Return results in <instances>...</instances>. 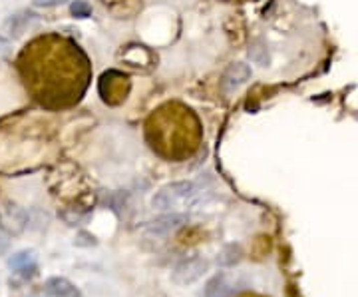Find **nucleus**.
<instances>
[{
    "instance_id": "f257e3e1",
    "label": "nucleus",
    "mask_w": 358,
    "mask_h": 297,
    "mask_svg": "<svg viewBox=\"0 0 358 297\" xmlns=\"http://www.w3.org/2000/svg\"><path fill=\"white\" fill-rule=\"evenodd\" d=\"M197 192V186L193 181H173V184H167L164 186L152 200V206L157 209H169V207H176L181 202L193 198Z\"/></svg>"
},
{
    "instance_id": "f03ea898",
    "label": "nucleus",
    "mask_w": 358,
    "mask_h": 297,
    "mask_svg": "<svg viewBox=\"0 0 358 297\" xmlns=\"http://www.w3.org/2000/svg\"><path fill=\"white\" fill-rule=\"evenodd\" d=\"M207 270H209V261L205 258L195 256V258L181 259L178 265L173 268V272H171V279H173V284L178 285L195 284L197 279L203 277Z\"/></svg>"
},
{
    "instance_id": "7ed1b4c3",
    "label": "nucleus",
    "mask_w": 358,
    "mask_h": 297,
    "mask_svg": "<svg viewBox=\"0 0 358 297\" xmlns=\"http://www.w3.org/2000/svg\"><path fill=\"white\" fill-rule=\"evenodd\" d=\"M28 226V212L14 202H4L0 206V230L10 235L22 233Z\"/></svg>"
},
{
    "instance_id": "20e7f679",
    "label": "nucleus",
    "mask_w": 358,
    "mask_h": 297,
    "mask_svg": "<svg viewBox=\"0 0 358 297\" xmlns=\"http://www.w3.org/2000/svg\"><path fill=\"white\" fill-rule=\"evenodd\" d=\"M185 223H187V216H183V214H169V216H162L157 220L150 221L148 223V233H152V235H166V233L179 230Z\"/></svg>"
},
{
    "instance_id": "39448f33",
    "label": "nucleus",
    "mask_w": 358,
    "mask_h": 297,
    "mask_svg": "<svg viewBox=\"0 0 358 297\" xmlns=\"http://www.w3.org/2000/svg\"><path fill=\"white\" fill-rule=\"evenodd\" d=\"M8 268L14 273L22 275V277H32V275H36V270H38L36 256L32 251H28V249L18 251V254H14L13 258L8 259Z\"/></svg>"
},
{
    "instance_id": "423d86ee",
    "label": "nucleus",
    "mask_w": 358,
    "mask_h": 297,
    "mask_svg": "<svg viewBox=\"0 0 358 297\" xmlns=\"http://www.w3.org/2000/svg\"><path fill=\"white\" fill-rule=\"evenodd\" d=\"M205 297H235L237 296V289L229 284L227 275L225 273H217L213 275L207 285H205Z\"/></svg>"
},
{
    "instance_id": "0eeeda50",
    "label": "nucleus",
    "mask_w": 358,
    "mask_h": 297,
    "mask_svg": "<svg viewBox=\"0 0 358 297\" xmlns=\"http://www.w3.org/2000/svg\"><path fill=\"white\" fill-rule=\"evenodd\" d=\"M44 291L52 297H80V289L66 277H50L44 284Z\"/></svg>"
},
{
    "instance_id": "6e6552de",
    "label": "nucleus",
    "mask_w": 358,
    "mask_h": 297,
    "mask_svg": "<svg viewBox=\"0 0 358 297\" xmlns=\"http://www.w3.org/2000/svg\"><path fill=\"white\" fill-rule=\"evenodd\" d=\"M249 76H251V70H249V66L247 64H241V62L231 64L229 68H227V72H225V76H223V86H225L227 90H233V88L241 86Z\"/></svg>"
},
{
    "instance_id": "1a4fd4ad",
    "label": "nucleus",
    "mask_w": 358,
    "mask_h": 297,
    "mask_svg": "<svg viewBox=\"0 0 358 297\" xmlns=\"http://www.w3.org/2000/svg\"><path fill=\"white\" fill-rule=\"evenodd\" d=\"M243 258V249L239 244H229V246H225L221 251H219L217 256V265L221 268H233L235 263H239Z\"/></svg>"
},
{
    "instance_id": "9d476101",
    "label": "nucleus",
    "mask_w": 358,
    "mask_h": 297,
    "mask_svg": "<svg viewBox=\"0 0 358 297\" xmlns=\"http://www.w3.org/2000/svg\"><path fill=\"white\" fill-rule=\"evenodd\" d=\"M36 14L32 13H20V14H14L13 18L6 22V26L8 28H13V32H16V34H20V30H22V26H26L32 18H34Z\"/></svg>"
},
{
    "instance_id": "9b49d317",
    "label": "nucleus",
    "mask_w": 358,
    "mask_h": 297,
    "mask_svg": "<svg viewBox=\"0 0 358 297\" xmlns=\"http://www.w3.org/2000/svg\"><path fill=\"white\" fill-rule=\"evenodd\" d=\"M70 13L74 14L76 18H88L92 14V6H90L88 0H74L70 4Z\"/></svg>"
},
{
    "instance_id": "f8f14e48",
    "label": "nucleus",
    "mask_w": 358,
    "mask_h": 297,
    "mask_svg": "<svg viewBox=\"0 0 358 297\" xmlns=\"http://www.w3.org/2000/svg\"><path fill=\"white\" fill-rule=\"evenodd\" d=\"M68 0H32V6L36 8H52V6H60L66 4Z\"/></svg>"
},
{
    "instance_id": "ddd939ff",
    "label": "nucleus",
    "mask_w": 358,
    "mask_h": 297,
    "mask_svg": "<svg viewBox=\"0 0 358 297\" xmlns=\"http://www.w3.org/2000/svg\"><path fill=\"white\" fill-rule=\"evenodd\" d=\"M8 52H10V42L0 34V54H8Z\"/></svg>"
},
{
    "instance_id": "4468645a",
    "label": "nucleus",
    "mask_w": 358,
    "mask_h": 297,
    "mask_svg": "<svg viewBox=\"0 0 358 297\" xmlns=\"http://www.w3.org/2000/svg\"><path fill=\"white\" fill-rule=\"evenodd\" d=\"M6 249H8V240H6V235L0 230V254H4Z\"/></svg>"
}]
</instances>
